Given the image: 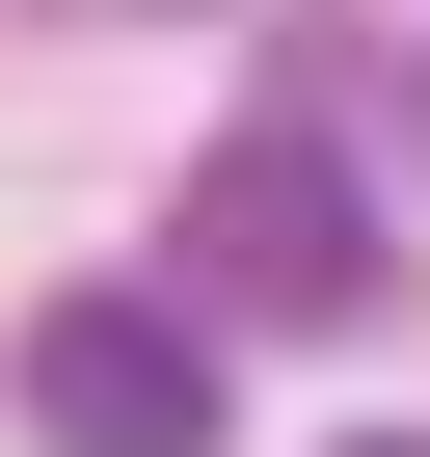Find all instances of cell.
I'll use <instances>...</instances> for the list:
<instances>
[{
    "label": "cell",
    "instance_id": "1",
    "mask_svg": "<svg viewBox=\"0 0 430 457\" xmlns=\"http://www.w3.org/2000/svg\"><path fill=\"white\" fill-rule=\"evenodd\" d=\"M350 296H376L350 162L323 135H215V188H188V323H350Z\"/></svg>",
    "mask_w": 430,
    "mask_h": 457
},
{
    "label": "cell",
    "instance_id": "2",
    "mask_svg": "<svg viewBox=\"0 0 430 457\" xmlns=\"http://www.w3.org/2000/svg\"><path fill=\"white\" fill-rule=\"evenodd\" d=\"M28 430L54 457H215V323L188 296H54L28 323Z\"/></svg>",
    "mask_w": 430,
    "mask_h": 457
},
{
    "label": "cell",
    "instance_id": "3",
    "mask_svg": "<svg viewBox=\"0 0 430 457\" xmlns=\"http://www.w3.org/2000/svg\"><path fill=\"white\" fill-rule=\"evenodd\" d=\"M350 457H430V430H350Z\"/></svg>",
    "mask_w": 430,
    "mask_h": 457
}]
</instances>
